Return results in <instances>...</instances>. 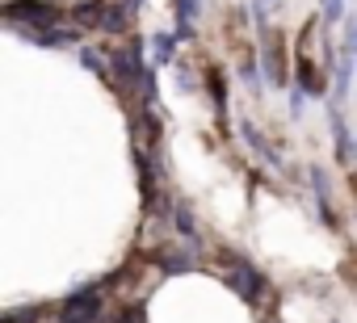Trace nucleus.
Returning a JSON list of instances; mask_svg holds the SVG:
<instances>
[{"instance_id": "nucleus-19", "label": "nucleus", "mask_w": 357, "mask_h": 323, "mask_svg": "<svg viewBox=\"0 0 357 323\" xmlns=\"http://www.w3.org/2000/svg\"><path fill=\"white\" fill-rule=\"evenodd\" d=\"M43 319V310L38 306H17V310H9L5 315V323H38Z\"/></svg>"}, {"instance_id": "nucleus-21", "label": "nucleus", "mask_w": 357, "mask_h": 323, "mask_svg": "<svg viewBox=\"0 0 357 323\" xmlns=\"http://www.w3.org/2000/svg\"><path fill=\"white\" fill-rule=\"evenodd\" d=\"M344 51H349V55H357V17H349V22H344Z\"/></svg>"}, {"instance_id": "nucleus-17", "label": "nucleus", "mask_w": 357, "mask_h": 323, "mask_svg": "<svg viewBox=\"0 0 357 323\" xmlns=\"http://www.w3.org/2000/svg\"><path fill=\"white\" fill-rule=\"evenodd\" d=\"M206 88H211L215 109H219V113H227V84H223V76H219V72H211V76H206Z\"/></svg>"}, {"instance_id": "nucleus-5", "label": "nucleus", "mask_w": 357, "mask_h": 323, "mask_svg": "<svg viewBox=\"0 0 357 323\" xmlns=\"http://www.w3.org/2000/svg\"><path fill=\"white\" fill-rule=\"evenodd\" d=\"M328 122H332V147H336V159L340 164H349V159L357 155V139L349 134V126H344V109L332 101L328 105Z\"/></svg>"}, {"instance_id": "nucleus-14", "label": "nucleus", "mask_w": 357, "mask_h": 323, "mask_svg": "<svg viewBox=\"0 0 357 323\" xmlns=\"http://www.w3.org/2000/svg\"><path fill=\"white\" fill-rule=\"evenodd\" d=\"M240 134L248 139V147H252V151H257L261 159H269L273 168H282V155H278V151H273V147H269V143H265L261 134H257V126H252V122H240Z\"/></svg>"}, {"instance_id": "nucleus-22", "label": "nucleus", "mask_w": 357, "mask_h": 323, "mask_svg": "<svg viewBox=\"0 0 357 323\" xmlns=\"http://www.w3.org/2000/svg\"><path fill=\"white\" fill-rule=\"evenodd\" d=\"M118 323H139V306H122V319Z\"/></svg>"}, {"instance_id": "nucleus-3", "label": "nucleus", "mask_w": 357, "mask_h": 323, "mask_svg": "<svg viewBox=\"0 0 357 323\" xmlns=\"http://www.w3.org/2000/svg\"><path fill=\"white\" fill-rule=\"evenodd\" d=\"M227 285L244 298V302H261V294H265V273L252 265V260H244L240 252H227Z\"/></svg>"}, {"instance_id": "nucleus-10", "label": "nucleus", "mask_w": 357, "mask_h": 323, "mask_svg": "<svg viewBox=\"0 0 357 323\" xmlns=\"http://www.w3.org/2000/svg\"><path fill=\"white\" fill-rule=\"evenodd\" d=\"M307 177H311V189H315V202H319V219L332 227L336 214H332V198H328V173H324V168H311Z\"/></svg>"}, {"instance_id": "nucleus-9", "label": "nucleus", "mask_w": 357, "mask_h": 323, "mask_svg": "<svg viewBox=\"0 0 357 323\" xmlns=\"http://www.w3.org/2000/svg\"><path fill=\"white\" fill-rule=\"evenodd\" d=\"M176 42H181V34H176V30L151 34V63H155V68H168V63L176 59Z\"/></svg>"}, {"instance_id": "nucleus-4", "label": "nucleus", "mask_w": 357, "mask_h": 323, "mask_svg": "<svg viewBox=\"0 0 357 323\" xmlns=\"http://www.w3.org/2000/svg\"><path fill=\"white\" fill-rule=\"evenodd\" d=\"M261 42H265V47H261V72H265V80H269V84H278V88H282V84H290V72H286L282 42H278L269 30L261 34Z\"/></svg>"}, {"instance_id": "nucleus-1", "label": "nucleus", "mask_w": 357, "mask_h": 323, "mask_svg": "<svg viewBox=\"0 0 357 323\" xmlns=\"http://www.w3.org/2000/svg\"><path fill=\"white\" fill-rule=\"evenodd\" d=\"M105 285H109V281H84V285H76V290L63 298L59 323H101V315H105V306H101Z\"/></svg>"}, {"instance_id": "nucleus-23", "label": "nucleus", "mask_w": 357, "mask_h": 323, "mask_svg": "<svg viewBox=\"0 0 357 323\" xmlns=\"http://www.w3.org/2000/svg\"><path fill=\"white\" fill-rule=\"evenodd\" d=\"M126 5H130V13H139V9H143V0H126Z\"/></svg>"}, {"instance_id": "nucleus-8", "label": "nucleus", "mask_w": 357, "mask_h": 323, "mask_svg": "<svg viewBox=\"0 0 357 323\" xmlns=\"http://www.w3.org/2000/svg\"><path fill=\"white\" fill-rule=\"evenodd\" d=\"M198 13H202V0H172V17H176V34H181V42L194 38Z\"/></svg>"}, {"instance_id": "nucleus-13", "label": "nucleus", "mask_w": 357, "mask_h": 323, "mask_svg": "<svg viewBox=\"0 0 357 323\" xmlns=\"http://www.w3.org/2000/svg\"><path fill=\"white\" fill-rule=\"evenodd\" d=\"M353 63H357V55L340 51V63H336V93H332V101H336V105H344V97H349V84H353Z\"/></svg>"}, {"instance_id": "nucleus-15", "label": "nucleus", "mask_w": 357, "mask_h": 323, "mask_svg": "<svg viewBox=\"0 0 357 323\" xmlns=\"http://www.w3.org/2000/svg\"><path fill=\"white\" fill-rule=\"evenodd\" d=\"M80 63H84L89 72H97V76H105V80H114V63H109L105 55H97L93 47H80Z\"/></svg>"}, {"instance_id": "nucleus-20", "label": "nucleus", "mask_w": 357, "mask_h": 323, "mask_svg": "<svg viewBox=\"0 0 357 323\" xmlns=\"http://www.w3.org/2000/svg\"><path fill=\"white\" fill-rule=\"evenodd\" d=\"M240 80H244L248 93H261V72H257V63H244V76H240Z\"/></svg>"}, {"instance_id": "nucleus-11", "label": "nucleus", "mask_w": 357, "mask_h": 323, "mask_svg": "<svg viewBox=\"0 0 357 323\" xmlns=\"http://www.w3.org/2000/svg\"><path fill=\"white\" fill-rule=\"evenodd\" d=\"M168 219H172V227L181 231L190 244H198V223H194V214H190L185 202H168Z\"/></svg>"}, {"instance_id": "nucleus-18", "label": "nucleus", "mask_w": 357, "mask_h": 323, "mask_svg": "<svg viewBox=\"0 0 357 323\" xmlns=\"http://www.w3.org/2000/svg\"><path fill=\"white\" fill-rule=\"evenodd\" d=\"M160 269H164V273H190V269H194V256H176V252H168V256H160Z\"/></svg>"}, {"instance_id": "nucleus-12", "label": "nucleus", "mask_w": 357, "mask_h": 323, "mask_svg": "<svg viewBox=\"0 0 357 323\" xmlns=\"http://www.w3.org/2000/svg\"><path fill=\"white\" fill-rule=\"evenodd\" d=\"M130 17H135V13H130V5H105V13H101V26H97V30H101V34H122V30L130 26Z\"/></svg>"}, {"instance_id": "nucleus-16", "label": "nucleus", "mask_w": 357, "mask_h": 323, "mask_svg": "<svg viewBox=\"0 0 357 323\" xmlns=\"http://www.w3.org/2000/svg\"><path fill=\"white\" fill-rule=\"evenodd\" d=\"M344 5H349V0H319V22H324V26L344 22Z\"/></svg>"}, {"instance_id": "nucleus-7", "label": "nucleus", "mask_w": 357, "mask_h": 323, "mask_svg": "<svg viewBox=\"0 0 357 323\" xmlns=\"http://www.w3.org/2000/svg\"><path fill=\"white\" fill-rule=\"evenodd\" d=\"M22 38H30L34 47H76L80 42V30H63V26H51V30H17Z\"/></svg>"}, {"instance_id": "nucleus-2", "label": "nucleus", "mask_w": 357, "mask_h": 323, "mask_svg": "<svg viewBox=\"0 0 357 323\" xmlns=\"http://www.w3.org/2000/svg\"><path fill=\"white\" fill-rule=\"evenodd\" d=\"M5 22L13 30H51L63 22V13L51 0H5Z\"/></svg>"}, {"instance_id": "nucleus-6", "label": "nucleus", "mask_w": 357, "mask_h": 323, "mask_svg": "<svg viewBox=\"0 0 357 323\" xmlns=\"http://www.w3.org/2000/svg\"><path fill=\"white\" fill-rule=\"evenodd\" d=\"M294 93H303V97H324V76H319V68L298 51V59H294V84H290Z\"/></svg>"}]
</instances>
